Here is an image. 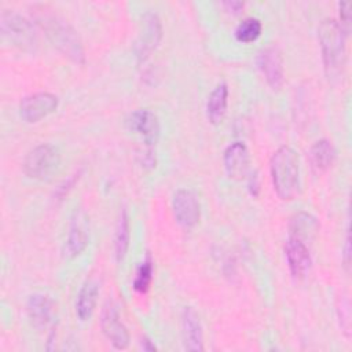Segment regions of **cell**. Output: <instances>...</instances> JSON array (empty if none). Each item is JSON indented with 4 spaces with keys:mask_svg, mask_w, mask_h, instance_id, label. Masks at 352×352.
<instances>
[{
    "mask_svg": "<svg viewBox=\"0 0 352 352\" xmlns=\"http://www.w3.org/2000/svg\"><path fill=\"white\" fill-rule=\"evenodd\" d=\"M58 104L59 98L55 94L47 91L34 92L19 102V116L25 122L33 124L54 113Z\"/></svg>",
    "mask_w": 352,
    "mask_h": 352,
    "instance_id": "7",
    "label": "cell"
},
{
    "mask_svg": "<svg viewBox=\"0 0 352 352\" xmlns=\"http://www.w3.org/2000/svg\"><path fill=\"white\" fill-rule=\"evenodd\" d=\"M60 164L58 148L50 143H41L28 151L23 160V172L29 179L48 180Z\"/></svg>",
    "mask_w": 352,
    "mask_h": 352,
    "instance_id": "5",
    "label": "cell"
},
{
    "mask_svg": "<svg viewBox=\"0 0 352 352\" xmlns=\"http://www.w3.org/2000/svg\"><path fill=\"white\" fill-rule=\"evenodd\" d=\"M0 30L3 38L21 50L34 51L38 47V36L32 21L14 10L1 11Z\"/></svg>",
    "mask_w": 352,
    "mask_h": 352,
    "instance_id": "4",
    "label": "cell"
},
{
    "mask_svg": "<svg viewBox=\"0 0 352 352\" xmlns=\"http://www.w3.org/2000/svg\"><path fill=\"white\" fill-rule=\"evenodd\" d=\"M126 126L131 132L140 136L144 147L153 148L160 136V121L150 109H138L126 118Z\"/></svg>",
    "mask_w": 352,
    "mask_h": 352,
    "instance_id": "9",
    "label": "cell"
},
{
    "mask_svg": "<svg viewBox=\"0 0 352 352\" xmlns=\"http://www.w3.org/2000/svg\"><path fill=\"white\" fill-rule=\"evenodd\" d=\"M38 10L41 12L36 15V21L44 30L47 38L70 60L84 63L85 51L77 32L58 15L45 12V7H40Z\"/></svg>",
    "mask_w": 352,
    "mask_h": 352,
    "instance_id": "2",
    "label": "cell"
},
{
    "mask_svg": "<svg viewBox=\"0 0 352 352\" xmlns=\"http://www.w3.org/2000/svg\"><path fill=\"white\" fill-rule=\"evenodd\" d=\"M100 329L104 337L116 349H126L131 342V336L126 326L122 323L117 304L110 298L106 300L100 312Z\"/></svg>",
    "mask_w": 352,
    "mask_h": 352,
    "instance_id": "6",
    "label": "cell"
},
{
    "mask_svg": "<svg viewBox=\"0 0 352 352\" xmlns=\"http://www.w3.org/2000/svg\"><path fill=\"white\" fill-rule=\"evenodd\" d=\"M270 173L274 190L282 201H292L300 191V157L290 146H280L271 157Z\"/></svg>",
    "mask_w": 352,
    "mask_h": 352,
    "instance_id": "1",
    "label": "cell"
},
{
    "mask_svg": "<svg viewBox=\"0 0 352 352\" xmlns=\"http://www.w3.org/2000/svg\"><path fill=\"white\" fill-rule=\"evenodd\" d=\"M285 256L290 270V274L294 279H304L312 267V257L305 242L289 236L285 243Z\"/></svg>",
    "mask_w": 352,
    "mask_h": 352,
    "instance_id": "12",
    "label": "cell"
},
{
    "mask_svg": "<svg viewBox=\"0 0 352 352\" xmlns=\"http://www.w3.org/2000/svg\"><path fill=\"white\" fill-rule=\"evenodd\" d=\"M346 33L334 18H323L318 26V40L322 51L323 65L329 76L341 72L346 60Z\"/></svg>",
    "mask_w": 352,
    "mask_h": 352,
    "instance_id": "3",
    "label": "cell"
},
{
    "mask_svg": "<svg viewBox=\"0 0 352 352\" xmlns=\"http://www.w3.org/2000/svg\"><path fill=\"white\" fill-rule=\"evenodd\" d=\"M129 216L125 208L120 210V216L117 220L116 226V234H114V252H116V258L118 263H121L128 252L129 248Z\"/></svg>",
    "mask_w": 352,
    "mask_h": 352,
    "instance_id": "21",
    "label": "cell"
},
{
    "mask_svg": "<svg viewBox=\"0 0 352 352\" xmlns=\"http://www.w3.org/2000/svg\"><path fill=\"white\" fill-rule=\"evenodd\" d=\"M319 231V223L315 216L308 212H297L289 221V236L297 238L302 242L312 241Z\"/></svg>",
    "mask_w": 352,
    "mask_h": 352,
    "instance_id": "17",
    "label": "cell"
},
{
    "mask_svg": "<svg viewBox=\"0 0 352 352\" xmlns=\"http://www.w3.org/2000/svg\"><path fill=\"white\" fill-rule=\"evenodd\" d=\"M172 210L176 221L184 228H192L201 217V205L194 191L179 188L172 198Z\"/></svg>",
    "mask_w": 352,
    "mask_h": 352,
    "instance_id": "11",
    "label": "cell"
},
{
    "mask_svg": "<svg viewBox=\"0 0 352 352\" xmlns=\"http://www.w3.org/2000/svg\"><path fill=\"white\" fill-rule=\"evenodd\" d=\"M89 242V221L82 209H76L70 217L67 238L65 242L63 253L69 258L80 256Z\"/></svg>",
    "mask_w": 352,
    "mask_h": 352,
    "instance_id": "8",
    "label": "cell"
},
{
    "mask_svg": "<svg viewBox=\"0 0 352 352\" xmlns=\"http://www.w3.org/2000/svg\"><path fill=\"white\" fill-rule=\"evenodd\" d=\"M257 65L267 84L274 91H279L285 82V70L280 50L274 44L261 48L257 54Z\"/></svg>",
    "mask_w": 352,
    "mask_h": 352,
    "instance_id": "10",
    "label": "cell"
},
{
    "mask_svg": "<svg viewBox=\"0 0 352 352\" xmlns=\"http://www.w3.org/2000/svg\"><path fill=\"white\" fill-rule=\"evenodd\" d=\"M161 37H162V25L160 18L153 12L146 14L143 18V32L140 34V43H139V48H140L139 56H143V54L146 55L148 51L154 50L161 41Z\"/></svg>",
    "mask_w": 352,
    "mask_h": 352,
    "instance_id": "20",
    "label": "cell"
},
{
    "mask_svg": "<svg viewBox=\"0 0 352 352\" xmlns=\"http://www.w3.org/2000/svg\"><path fill=\"white\" fill-rule=\"evenodd\" d=\"M349 242H351V238H349V231L346 234V241H345V253H344V263L346 267H349V257H351V249H349Z\"/></svg>",
    "mask_w": 352,
    "mask_h": 352,
    "instance_id": "28",
    "label": "cell"
},
{
    "mask_svg": "<svg viewBox=\"0 0 352 352\" xmlns=\"http://www.w3.org/2000/svg\"><path fill=\"white\" fill-rule=\"evenodd\" d=\"M78 180V173H74V175H72L67 180H65L59 187H58V190H56V197L58 198H63L67 192H69V190L74 186V183Z\"/></svg>",
    "mask_w": 352,
    "mask_h": 352,
    "instance_id": "25",
    "label": "cell"
},
{
    "mask_svg": "<svg viewBox=\"0 0 352 352\" xmlns=\"http://www.w3.org/2000/svg\"><path fill=\"white\" fill-rule=\"evenodd\" d=\"M153 274H154V265H153V260L151 257L147 254L146 258L139 264V267L136 268L133 280H132V287L138 292V293H147L150 286H151V280H153Z\"/></svg>",
    "mask_w": 352,
    "mask_h": 352,
    "instance_id": "23",
    "label": "cell"
},
{
    "mask_svg": "<svg viewBox=\"0 0 352 352\" xmlns=\"http://www.w3.org/2000/svg\"><path fill=\"white\" fill-rule=\"evenodd\" d=\"M26 312L30 323L36 329L47 327L51 323L52 318V301L45 294L34 293L28 300Z\"/></svg>",
    "mask_w": 352,
    "mask_h": 352,
    "instance_id": "16",
    "label": "cell"
},
{
    "mask_svg": "<svg viewBox=\"0 0 352 352\" xmlns=\"http://www.w3.org/2000/svg\"><path fill=\"white\" fill-rule=\"evenodd\" d=\"M228 103V87L226 82H220L209 94L206 100V117L209 122L217 125L223 121Z\"/></svg>",
    "mask_w": 352,
    "mask_h": 352,
    "instance_id": "19",
    "label": "cell"
},
{
    "mask_svg": "<svg viewBox=\"0 0 352 352\" xmlns=\"http://www.w3.org/2000/svg\"><path fill=\"white\" fill-rule=\"evenodd\" d=\"M140 344H142V348H143L144 351H155V349H157L155 345H154L147 337H143L142 341H140Z\"/></svg>",
    "mask_w": 352,
    "mask_h": 352,
    "instance_id": "29",
    "label": "cell"
},
{
    "mask_svg": "<svg viewBox=\"0 0 352 352\" xmlns=\"http://www.w3.org/2000/svg\"><path fill=\"white\" fill-rule=\"evenodd\" d=\"M261 30H263L261 21L254 16H248L236 25L234 34H235V38L241 43H252L260 37Z\"/></svg>",
    "mask_w": 352,
    "mask_h": 352,
    "instance_id": "22",
    "label": "cell"
},
{
    "mask_svg": "<svg viewBox=\"0 0 352 352\" xmlns=\"http://www.w3.org/2000/svg\"><path fill=\"white\" fill-rule=\"evenodd\" d=\"M248 187H249L250 192H252L254 197L258 194V191H260V183H258V176H257V172H254V173H252V175L249 176V183H248Z\"/></svg>",
    "mask_w": 352,
    "mask_h": 352,
    "instance_id": "27",
    "label": "cell"
},
{
    "mask_svg": "<svg viewBox=\"0 0 352 352\" xmlns=\"http://www.w3.org/2000/svg\"><path fill=\"white\" fill-rule=\"evenodd\" d=\"M224 169L230 179L242 180L248 176L250 165V154L243 142H232L224 150Z\"/></svg>",
    "mask_w": 352,
    "mask_h": 352,
    "instance_id": "13",
    "label": "cell"
},
{
    "mask_svg": "<svg viewBox=\"0 0 352 352\" xmlns=\"http://www.w3.org/2000/svg\"><path fill=\"white\" fill-rule=\"evenodd\" d=\"M338 14H340V26L342 28V30L348 34L349 29H351V3L349 1H341L338 3Z\"/></svg>",
    "mask_w": 352,
    "mask_h": 352,
    "instance_id": "24",
    "label": "cell"
},
{
    "mask_svg": "<svg viewBox=\"0 0 352 352\" xmlns=\"http://www.w3.org/2000/svg\"><path fill=\"white\" fill-rule=\"evenodd\" d=\"M99 296V283L95 279H87L81 286L76 300V314L80 320H88L96 307Z\"/></svg>",
    "mask_w": 352,
    "mask_h": 352,
    "instance_id": "18",
    "label": "cell"
},
{
    "mask_svg": "<svg viewBox=\"0 0 352 352\" xmlns=\"http://www.w3.org/2000/svg\"><path fill=\"white\" fill-rule=\"evenodd\" d=\"M221 4H223V7H224L227 11L234 12V14L239 12V11L243 8V6H245V3H243V1H239V0H226V1H223Z\"/></svg>",
    "mask_w": 352,
    "mask_h": 352,
    "instance_id": "26",
    "label": "cell"
},
{
    "mask_svg": "<svg viewBox=\"0 0 352 352\" xmlns=\"http://www.w3.org/2000/svg\"><path fill=\"white\" fill-rule=\"evenodd\" d=\"M308 157L314 173L320 175L331 168L336 161L337 151L334 144L329 139H319L311 146Z\"/></svg>",
    "mask_w": 352,
    "mask_h": 352,
    "instance_id": "15",
    "label": "cell"
},
{
    "mask_svg": "<svg viewBox=\"0 0 352 352\" xmlns=\"http://www.w3.org/2000/svg\"><path fill=\"white\" fill-rule=\"evenodd\" d=\"M182 337L187 351H204V330L198 312L186 307L182 314Z\"/></svg>",
    "mask_w": 352,
    "mask_h": 352,
    "instance_id": "14",
    "label": "cell"
}]
</instances>
